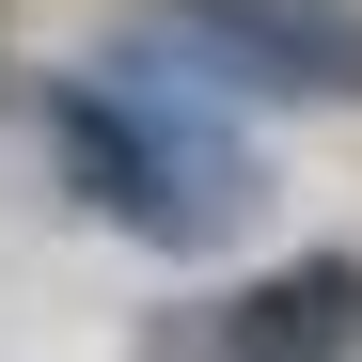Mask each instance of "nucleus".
Returning a JSON list of instances; mask_svg holds the SVG:
<instances>
[{"instance_id":"nucleus-3","label":"nucleus","mask_w":362,"mask_h":362,"mask_svg":"<svg viewBox=\"0 0 362 362\" xmlns=\"http://www.w3.org/2000/svg\"><path fill=\"white\" fill-rule=\"evenodd\" d=\"M205 362H362V252H299L221 299Z\"/></svg>"},{"instance_id":"nucleus-2","label":"nucleus","mask_w":362,"mask_h":362,"mask_svg":"<svg viewBox=\"0 0 362 362\" xmlns=\"http://www.w3.org/2000/svg\"><path fill=\"white\" fill-rule=\"evenodd\" d=\"M127 47L205 79V95H299V110L362 95V16L346 0H158Z\"/></svg>"},{"instance_id":"nucleus-1","label":"nucleus","mask_w":362,"mask_h":362,"mask_svg":"<svg viewBox=\"0 0 362 362\" xmlns=\"http://www.w3.org/2000/svg\"><path fill=\"white\" fill-rule=\"evenodd\" d=\"M47 127H64V189L110 205L127 236H158V252H205V236H236V221L268 205V173H252V142L205 110V79L142 64V47H127V79L64 95Z\"/></svg>"}]
</instances>
